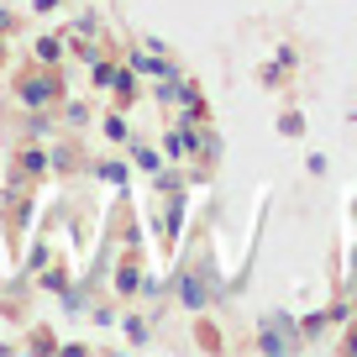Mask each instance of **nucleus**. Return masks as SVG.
<instances>
[{
	"mask_svg": "<svg viewBox=\"0 0 357 357\" xmlns=\"http://www.w3.org/2000/svg\"><path fill=\"white\" fill-rule=\"evenodd\" d=\"M16 95H22V105H47L58 95V79L53 74H37V79H22V89H16Z\"/></svg>",
	"mask_w": 357,
	"mask_h": 357,
	"instance_id": "nucleus-1",
	"label": "nucleus"
},
{
	"mask_svg": "<svg viewBox=\"0 0 357 357\" xmlns=\"http://www.w3.org/2000/svg\"><path fill=\"white\" fill-rule=\"evenodd\" d=\"M178 300L190 305V310H200V305L211 300V294H205V284H200V279H195V273H190V279H184V289H178Z\"/></svg>",
	"mask_w": 357,
	"mask_h": 357,
	"instance_id": "nucleus-2",
	"label": "nucleus"
},
{
	"mask_svg": "<svg viewBox=\"0 0 357 357\" xmlns=\"http://www.w3.org/2000/svg\"><path fill=\"white\" fill-rule=\"evenodd\" d=\"M116 294H137V268L132 263L116 268Z\"/></svg>",
	"mask_w": 357,
	"mask_h": 357,
	"instance_id": "nucleus-3",
	"label": "nucleus"
},
{
	"mask_svg": "<svg viewBox=\"0 0 357 357\" xmlns=\"http://www.w3.org/2000/svg\"><path fill=\"white\" fill-rule=\"evenodd\" d=\"M132 163H137V168H147V174H153V168L163 163V158H158L153 147H142V142H137V147H132Z\"/></svg>",
	"mask_w": 357,
	"mask_h": 357,
	"instance_id": "nucleus-4",
	"label": "nucleus"
},
{
	"mask_svg": "<svg viewBox=\"0 0 357 357\" xmlns=\"http://www.w3.org/2000/svg\"><path fill=\"white\" fill-rule=\"evenodd\" d=\"M58 53H63V43H58V37H43V43H37V58H47V63H53Z\"/></svg>",
	"mask_w": 357,
	"mask_h": 357,
	"instance_id": "nucleus-5",
	"label": "nucleus"
},
{
	"mask_svg": "<svg viewBox=\"0 0 357 357\" xmlns=\"http://www.w3.org/2000/svg\"><path fill=\"white\" fill-rule=\"evenodd\" d=\"M105 137H116V142L126 137V121H121V116H105Z\"/></svg>",
	"mask_w": 357,
	"mask_h": 357,
	"instance_id": "nucleus-6",
	"label": "nucleus"
},
{
	"mask_svg": "<svg viewBox=\"0 0 357 357\" xmlns=\"http://www.w3.org/2000/svg\"><path fill=\"white\" fill-rule=\"evenodd\" d=\"M100 178H111V184H121V178H126V168H121V163H100Z\"/></svg>",
	"mask_w": 357,
	"mask_h": 357,
	"instance_id": "nucleus-7",
	"label": "nucleus"
},
{
	"mask_svg": "<svg viewBox=\"0 0 357 357\" xmlns=\"http://www.w3.org/2000/svg\"><path fill=\"white\" fill-rule=\"evenodd\" d=\"M32 6H37V11H53V6H58V0H32Z\"/></svg>",
	"mask_w": 357,
	"mask_h": 357,
	"instance_id": "nucleus-8",
	"label": "nucleus"
}]
</instances>
